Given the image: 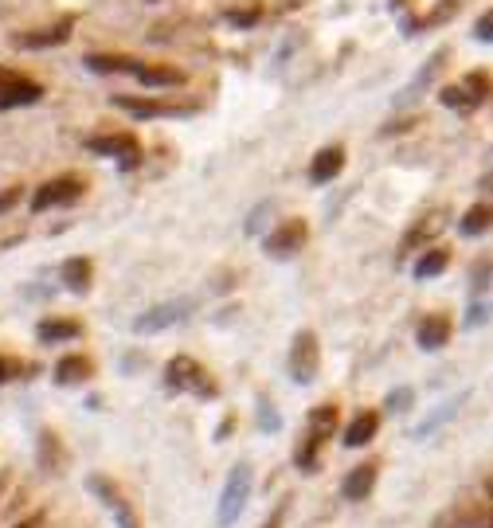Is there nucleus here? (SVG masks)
I'll use <instances>...</instances> for the list:
<instances>
[{
	"label": "nucleus",
	"mask_w": 493,
	"mask_h": 528,
	"mask_svg": "<svg viewBox=\"0 0 493 528\" xmlns=\"http://www.w3.org/2000/svg\"><path fill=\"white\" fill-rule=\"evenodd\" d=\"M447 266H450V251H443V247H427V251L419 255V263L411 266V274H415L419 282H427V278H439Z\"/></svg>",
	"instance_id": "obj_23"
},
{
	"label": "nucleus",
	"mask_w": 493,
	"mask_h": 528,
	"mask_svg": "<svg viewBox=\"0 0 493 528\" xmlns=\"http://www.w3.org/2000/svg\"><path fill=\"white\" fill-rule=\"evenodd\" d=\"M482 184H486V192H493V176H486V180H482Z\"/></svg>",
	"instance_id": "obj_33"
},
{
	"label": "nucleus",
	"mask_w": 493,
	"mask_h": 528,
	"mask_svg": "<svg viewBox=\"0 0 493 528\" xmlns=\"http://www.w3.org/2000/svg\"><path fill=\"white\" fill-rule=\"evenodd\" d=\"M114 106L134 118H192L200 110L196 102H161V98H130V94H114Z\"/></svg>",
	"instance_id": "obj_7"
},
{
	"label": "nucleus",
	"mask_w": 493,
	"mask_h": 528,
	"mask_svg": "<svg viewBox=\"0 0 493 528\" xmlns=\"http://www.w3.org/2000/svg\"><path fill=\"white\" fill-rule=\"evenodd\" d=\"M435 528H493V505H486V509H466V513H450Z\"/></svg>",
	"instance_id": "obj_24"
},
{
	"label": "nucleus",
	"mask_w": 493,
	"mask_h": 528,
	"mask_svg": "<svg viewBox=\"0 0 493 528\" xmlns=\"http://www.w3.org/2000/svg\"><path fill=\"white\" fill-rule=\"evenodd\" d=\"M184 313H188V302H161V306L145 309V313L137 317L134 333H161V329L184 321Z\"/></svg>",
	"instance_id": "obj_13"
},
{
	"label": "nucleus",
	"mask_w": 493,
	"mask_h": 528,
	"mask_svg": "<svg viewBox=\"0 0 493 528\" xmlns=\"http://www.w3.org/2000/svg\"><path fill=\"white\" fill-rule=\"evenodd\" d=\"M40 462H44L51 474H59V466H63V450H59V439L51 431L40 435Z\"/></svg>",
	"instance_id": "obj_26"
},
{
	"label": "nucleus",
	"mask_w": 493,
	"mask_h": 528,
	"mask_svg": "<svg viewBox=\"0 0 493 528\" xmlns=\"http://www.w3.org/2000/svg\"><path fill=\"white\" fill-rule=\"evenodd\" d=\"M247 497H251V466H235L231 478H227V485H224V493H220L216 521H220L224 528L235 525L239 513H243V505H247Z\"/></svg>",
	"instance_id": "obj_9"
},
{
	"label": "nucleus",
	"mask_w": 493,
	"mask_h": 528,
	"mask_svg": "<svg viewBox=\"0 0 493 528\" xmlns=\"http://www.w3.org/2000/svg\"><path fill=\"white\" fill-rule=\"evenodd\" d=\"M341 169H345V149L341 145H325L314 161H310V180L314 184H329V180H337Z\"/></svg>",
	"instance_id": "obj_18"
},
{
	"label": "nucleus",
	"mask_w": 493,
	"mask_h": 528,
	"mask_svg": "<svg viewBox=\"0 0 493 528\" xmlns=\"http://www.w3.org/2000/svg\"><path fill=\"white\" fill-rule=\"evenodd\" d=\"M20 372H36V368H32V364H20V360H12V356H0V384L16 380Z\"/></svg>",
	"instance_id": "obj_28"
},
{
	"label": "nucleus",
	"mask_w": 493,
	"mask_h": 528,
	"mask_svg": "<svg viewBox=\"0 0 493 528\" xmlns=\"http://www.w3.org/2000/svg\"><path fill=\"white\" fill-rule=\"evenodd\" d=\"M71 32H75V16H63V20L47 24V28H36V32H20V36H12V44L24 47V51H40V47L67 44V40H71Z\"/></svg>",
	"instance_id": "obj_12"
},
{
	"label": "nucleus",
	"mask_w": 493,
	"mask_h": 528,
	"mask_svg": "<svg viewBox=\"0 0 493 528\" xmlns=\"http://www.w3.org/2000/svg\"><path fill=\"white\" fill-rule=\"evenodd\" d=\"M87 153L114 157L118 169H126V173L141 165V141H137L134 133H94V137H87Z\"/></svg>",
	"instance_id": "obj_5"
},
{
	"label": "nucleus",
	"mask_w": 493,
	"mask_h": 528,
	"mask_svg": "<svg viewBox=\"0 0 493 528\" xmlns=\"http://www.w3.org/2000/svg\"><path fill=\"white\" fill-rule=\"evenodd\" d=\"M165 388L169 392H188V396L196 399H216V392H220V384L212 380V372L200 360H192V356H173L165 364Z\"/></svg>",
	"instance_id": "obj_2"
},
{
	"label": "nucleus",
	"mask_w": 493,
	"mask_h": 528,
	"mask_svg": "<svg viewBox=\"0 0 493 528\" xmlns=\"http://www.w3.org/2000/svg\"><path fill=\"white\" fill-rule=\"evenodd\" d=\"M90 282H94V263L90 259H67L63 263V286L71 290V294H87L90 290Z\"/></svg>",
	"instance_id": "obj_22"
},
{
	"label": "nucleus",
	"mask_w": 493,
	"mask_h": 528,
	"mask_svg": "<svg viewBox=\"0 0 493 528\" xmlns=\"http://www.w3.org/2000/svg\"><path fill=\"white\" fill-rule=\"evenodd\" d=\"M90 376H94V360L90 356H79V352H71V356H63L59 364H55V384H87Z\"/></svg>",
	"instance_id": "obj_19"
},
{
	"label": "nucleus",
	"mask_w": 493,
	"mask_h": 528,
	"mask_svg": "<svg viewBox=\"0 0 493 528\" xmlns=\"http://www.w3.org/2000/svg\"><path fill=\"white\" fill-rule=\"evenodd\" d=\"M134 79L141 87H153V90H173L184 87V71L177 67H165V63H141L134 71Z\"/></svg>",
	"instance_id": "obj_16"
},
{
	"label": "nucleus",
	"mask_w": 493,
	"mask_h": 528,
	"mask_svg": "<svg viewBox=\"0 0 493 528\" xmlns=\"http://www.w3.org/2000/svg\"><path fill=\"white\" fill-rule=\"evenodd\" d=\"M44 98V87L12 67H0V110H20V106H36Z\"/></svg>",
	"instance_id": "obj_8"
},
{
	"label": "nucleus",
	"mask_w": 493,
	"mask_h": 528,
	"mask_svg": "<svg viewBox=\"0 0 493 528\" xmlns=\"http://www.w3.org/2000/svg\"><path fill=\"white\" fill-rule=\"evenodd\" d=\"M83 63H87V71H94V75H134L137 67H141V59H134V55H114V51H90Z\"/></svg>",
	"instance_id": "obj_15"
},
{
	"label": "nucleus",
	"mask_w": 493,
	"mask_h": 528,
	"mask_svg": "<svg viewBox=\"0 0 493 528\" xmlns=\"http://www.w3.org/2000/svg\"><path fill=\"white\" fill-rule=\"evenodd\" d=\"M310 239V223L306 220H282L267 235V255L270 259H294Z\"/></svg>",
	"instance_id": "obj_11"
},
{
	"label": "nucleus",
	"mask_w": 493,
	"mask_h": 528,
	"mask_svg": "<svg viewBox=\"0 0 493 528\" xmlns=\"http://www.w3.org/2000/svg\"><path fill=\"white\" fill-rule=\"evenodd\" d=\"M376 478H380V466L376 462H364L357 470H349V478L341 485L345 501H368V493L376 489Z\"/></svg>",
	"instance_id": "obj_17"
},
{
	"label": "nucleus",
	"mask_w": 493,
	"mask_h": 528,
	"mask_svg": "<svg viewBox=\"0 0 493 528\" xmlns=\"http://www.w3.org/2000/svg\"><path fill=\"white\" fill-rule=\"evenodd\" d=\"M83 192H87V180H83V176H75V173L51 176L47 184H40V188L32 192V212H51V208H67V204L83 200Z\"/></svg>",
	"instance_id": "obj_4"
},
{
	"label": "nucleus",
	"mask_w": 493,
	"mask_h": 528,
	"mask_svg": "<svg viewBox=\"0 0 493 528\" xmlns=\"http://www.w3.org/2000/svg\"><path fill=\"white\" fill-rule=\"evenodd\" d=\"M16 528H44V517H28V521H20Z\"/></svg>",
	"instance_id": "obj_31"
},
{
	"label": "nucleus",
	"mask_w": 493,
	"mask_h": 528,
	"mask_svg": "<svg viewBox=\"0 0 493 528\" xmlns=\"http://www.w3.org/2000/svg\"><path fill=\"white\" fill-rule=\"evenodd\" d=\"M376 431H380V415L376 411H360L357 419L345 427V446L360 450V446H368V442L376 439Z\"/></svg>",
	"instance_id": "obj_21"
},
{
	"label": "nucleus",
	"mask_w": 493,
	"mask_h": 528,
	"mask_svg": "<svg viewBox=\"0 0 493 528\" xmlns=\"http://www.w3.org/2000/svg\"><path fill=\"white\" fill-rule=\"evenodd\" d=\"M474 36H478L482 44H493V12H486V16L474 24Z\"/></svg>",
	"instance_id": "obj_29"
},
{
	"label": "nucleus",
	"mask_w": 493,
	"mask_h": 528,
	"mask_svg": "<svg viewBox=\"0 0 493 528\" xmlns=\"http://www.w3.org/2000/svg\"><path fill=\"white\" fill-rule=\"evenodd\" d=\"M87 489L110 509V517H114V525L118 528H141V517H137V509L130 505V497L118 489V485L110 482V478H102V474H90L87 478Z\"/></svg>",
	"instance_id": "obj_6"
},
{
	"label": "nucleus",
	"mask_w": 493,
	"mask_h": 528,
	"mask_svg": "<svg viewBox=\"0 0 493 528\" xmlns=\"http://www.w3.org/2000/svg\"><path fill=\"white\" fill-rule=\"evenodd\" d=\"M486 497H490V501H493V478H490V482H486Z\"/></svg>",
	"instance_id": "obj_32"
},
{
	"label": "nucleus",
	"mask_w": 493,
	"mask_h": 528,
	"mask_svg": "<svg viewBox=\"0 0 493 528\" xmlns=\"http://www.w3.org/2000/svg\"><path fill=\"white\" fill-rule=\"evenodd\" d=\"M490 227H493V204H474V208L458 220V231L470 235V239H474V235H486Z\"/></svg>",
	"instance_id": "obj_25"
},
{
	"label": "nucleus",
	"mask_w": 493,
	"mask_h": 528,
	"mask_svg": "<svg viewBox=\"0 0 493 528\" xmlns=\"http://www.w3.org/2000/svg\"><path fill=\"white\" fill-rule=\"evenodd\" d=\"M263 528H274V525H263Z\"/></svg>",
	"instance_id": "obj_34"
},
{
	"label": "nucleus",
	"mask_w": 493,
	"mask_h": 528,
	"mask_svg": "<svg viewBox=\"0 0 493 528\" xmlns=\"http://www.w3.org/2000/svg\"><path fill=\"white\" fill-rule=\"evenodd\" d=\"M450 333H454V325H450L447 313H431V317H423V321H419L415 341H419V349L439 352V349H447Z\"/></svg>",
	"instance_id": "obj_14"
},
{
	"label": "nucleus",
	"mask_w": 493,
	"mask_h": 528,
	"mask_svg": "<svg viewBox=\"0 0 493 528\" xmlns=\"http://www.w3.org/2000/svg\"><path fill=\"white\" fill-rule=\"evenodd\" d=\"M24 196V188H8V192H0V212H8V208H16V200Z\"/></svg>",
	"instance_id": "obj_30"
},
{
	"label": "nucleus",
	"mask_w": 493,
	"mask_h": 528,
	"mask_svg": "<svg viewBox=\"0 0 493 528\" xmlns=\"http://www.w3.org/2000/svg\"><path fill=\"white\" fill-rule=\"evenodd\" d=\"M36 337H40L44 345H59V341H75V337H83V325H79V321H71V317H47V321H40V329H36Z\"/></svg>",
	"instance_id": "obj_20"
},
{
	"label": "nucleus",
	"mask_w": 493,
	"mask_h": 528,
	"mask_svg": "<svg viewBox=\"0 0 493 528\" xmlns=\"http://www.w3.org/2000/svg\"><path fill=\"white\" fill-rule=\"evenodd\" d=\"M493 94V79L486 71H470V75H462V83H450V87L439 90V102L447 106V110H462V114H470V110H478V106H486Z\"/></svg>",
	"instance_id": "obj_3"
},
{
	"label": "nucleus",
	"mask_w": 493,
	"mask_h": 528,
	"mask_svg": "<svg viewBox=\"0 0 493 528\" xmlns=\"http://www.w3.org/2000/svg\"><path fill=\"white\" fill-rule=\"evenodd\" d=\"M337 419H341V407L337 403H317L314 411L306 415V431H302V442L294 450V466L302 474H317L321 466V446L337 435Z\"/></svg>",
	"instance_id": "obj_1"
},
{
	"label": "nucleus",
	"mask_w": 493,
	"mask_h": 528,
	"mask_svg": "<svg viewBox=\"0 0 493 528\" xmlns=\"http://www.w3.org/2000/svg\"><path fill=\"white\" fill-rule=\"evenodd\" d=\"M259 8H231L227 12V24H235V28H251V24H259Z\"/></svg>",
	"instance_id": "obj_27"
},
{
	"label": "nucleus",
	"mask_w": 493,
	"mask_h": 528,
	"mask_svg": "<svg viewBox=\"0 0 493 528\" xmlns=\"http://www.w3.org/2000/svg\"><path fill=\"white\" fill-rule=\"evenodd\" d=\"M317 372H321V349H317V337L310 329H302L294 337V349H290V376L298 384H314Z\"/></svg>",
	"instance_id": "obj_10"
}]
</instances>
